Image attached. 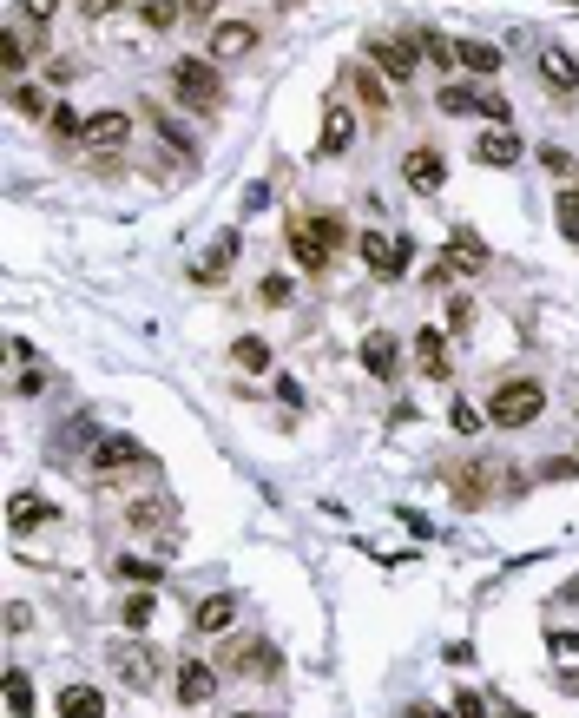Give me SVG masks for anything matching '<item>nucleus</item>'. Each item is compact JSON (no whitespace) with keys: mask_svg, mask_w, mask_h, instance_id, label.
<instances>
[{"mask_svg":"<svg viewBox=\"0 0 579 718\" xmlns=\"http://www.w3.org/2000/svg\"><path fill=\"white\" fill-rule=\"evenodd\" d=\"M560 231L579 244V198H573V192H560Z\"/></svg>","mask_w":579,"mask_h":718,"instance_id":"58836bf2","label":"nucleus"},{"mask_svg":"<svg viewBox=\"0 0 579 718\" xmlns=\"http://www.w3.org/2000/svg\"><path fill=\"white\" fill-rule=\"evenodd\" d=\"M132 7H145V0H132Z\"/></svg>","mask_w":579,"mask_h":718,"instance_id":"de8ad7c7","label":"nucleus"},{"mask_svg":"<svg viewBox=\"0 0 579 718\" xmlns=\"http://www.w3.org/2000/svg\"><path fill=\"white\" fill-rule=\"evenodd\" d=\"M126 468H145V448L132 435H106L93 448V475H126Z\"/></svg>","mask_w":579,"mask_h":718,"instance_id":"6e6552de","label":"nucleus"},{"mask_svg":"<svg viewBox=\"0 0 579 718\" xmlns=\"http://www.w3.org/2000/svg\"><path fill=\"white\" fill-rule=\"evenodd\" d=\"M415 356H422V369H428V376H448V343H441V330H422V336H415Z\"/></svg>","mask_w":579,"mask_h":718,"instance_id":"412c9836","label":"nucleus"},{"mask_svg":"<svg viewBox=\"0 0 579 718\" xmlns=\"http://www.w3.org/2000/svg\"><path fill=\"white\" fill-rule=\"evenodd\" d=\"M474 112H481L487 126H507V119H514V106H507L501 93H481V99H474Z\"/></svg>","mask_w":579,"mask_h":718,"instance_id":"c756f323","label":"nucleus"},{"mask_svg":"<svg viewBox=\"0 0 579 718\" xmlns=\"http://www.w3.org/2000/svg\"><path fill=\"white\" fill-rule=\"evenodd\" d=\"M231 356H237V369H251V376H264V369H270V343H257V336H244Z\"/></svg>","mask_w":579,"mask_h":718,"instance_id":"a878e982","label":"nucleus"},{"mask_svg":"<svg viewBox=\"0 0 579 718\" xmlns=\"http://www.w3.org/2000/svg\"><path fill=\"white\" fill-rule=\"evenodd\" d=\"M14 112L40 119V112H53V106H47V93H33V86H14Z\"/></svg>","mask_w":579,"mask_h":718,"instance_id":"c9c22d12","label":"nucleus"},{"mask_svg":"<svg viewBox=\"0 0 579 718\" xmlns=\"http://www.w3.org/2000/svg\"><path fill=\"white\" fill-rule=\"evenodd\" d=\"M402 178L415 185V192H441V185H448V159H441L435 145H415V152L402 159Z\"/></svg>","mask_w":579,"mask_h":718,"instance_id":"0eeeda50","label":"nucleus"},{"mask_svg":"<svg viewBox=\"0 0 579 718\" xmlns=\"http://www.w3.org/2000/svg\"><path fill=\"white\" fill-rule=\"evenodd\" d=\"M152 126H158V132H165V139H172V145H178V152H198V139H191V132H185V126H178L172 112H152Z\"/></svg>","mask_w":579,"mask_h":718,"instance_id":"7c9ffc66","label":"nucleus"},{"mask_svg":"<svg viewBox=\"0 0 579 718\" xmlns=\"http://www.w3.org/2000/svg\"><path fill=\"white\" fill-rule=\"evenodd\" d=\"M47 119H53V132H60V139H86V119H79L73 106H53Z\"/></svg>","mask_w":579,"mask_h":718,"instance_id":"2f4dec72","label":"nucleus"},{"mask_svg":"<svg viewBox=\"0 0 579 718\" xmlns=\"http://www.w3.org/2000/svg\"><path fill=\"white\" fill-rule=\"evenodd\" d=\"M0 66H7V80H20V66H27V47H20V33L0 40Z\"/></svg>","mask_w":579,"mask_h":718,"instance_id":"72a5a7b5","label":"nucleus"},{"mask_svg":"<svg viewBox=\"0 0 579 718\" xmlns=\"http://www.w3.org/2000/svg\"><path fill=\"white\" fill-rule=\"evenodd\" d=\"M290 297V277H264V304H283Z\"/></svg>","mask_w":579,"mask_h":718,"instance_id":"79ce46f5","label":"nucleus"},{"mask_svg":"<svg viewBox=\"0 0 579 718\" xmlns=\"http://www.w3.org/2000/svg\"><path fill=\"white\" fill-rule=\"evenodd\" d=\"M231 264H237V231H218V238H211V251L198 257V284H224V277H231Z\"/></svg>","mask_w":579,"mask_h":718,"instance_id":"ddd939ff","label":"nucleus"},{"mask_svg":"<svg viewBox=\"0 0 579 718\" xmlns=\"http://www.w3.org/2000/svg\"><path fill=\"white\" fill-rule=\"evenodd\" d=\"M53 7H60V0H27V14H33V20H53Z\"/></svg>","mask_w":579,"mask_h":718,"instance_id":"c03bdc74","label":"nucleus"},{"mask_svg":"<svg viewBox=\"0 0 579 718\" xmlns=\"http://www.w3.org/2000/svg\"><path fill=\"white\" fill-rule=\"evenodd\" d=\"M454 718H487V699L461 686V692H454Z\"/></svg>","mask_w":579,"mask_h":718,"instance_id":"4c0bfd02","label":"nucleus"},{"mask_svg":"<svg viewBox=\"0 0 579 718\" xmlns=\"http://www.w3.org/2000/svg\"><path fill=\"white\" fill-rule=\"evenodd\" d=\"M408 718H448V712H435V705H415V712H408Z\"/></svg>","mask_w":579,"mask_h":718,"instance_id":"49530a36","label":"nucleus"},{"mask_svg":"<svg viewBox=\"0 0 579 718\" xmlns=\"http://www.w3.org/2000/svg\"><path fill=\"white\" fill-rule=\"evenodd\" d=\"M7 712H14V718L33 712V679H27V672H7Z\"/></svg>","mask_w":579,"mask_h":718,"instance_id":"bb28decb","label":"nucleus"},{"mask_svg":"<svg viewBox=\"0 0 579 718\" xmlns=\"http://www.w3.org/2000/svg\"><path fill=\"white\" fill-rule=\"evenodd\" d=\"M172 692H178V705H204L211 692H218V672L204 666V659H185V666H178V679H172Z\"/></svg>","mask_w":579,"mask_h":718,"instance_id":"f8f14e48","label":"nucleus"},{"mask_svg":"<svg viewBox=\"0 0 579 718\" xmlns=\"http://www.w3.org/2000/svg\"><path fill=\"white\" fill-rule=\"evenodd\" d=\"M540 165H547V172H573V159H566L560 145H540Z\"/></svg>","mask_w":579,"mask_h":718,"instance_id":"a19ab883","label":"nucleus"},{"mask_svg":"<svg viewBox=\"0 0 579 718\" xmlns=\"http://www.w3.org/2000/svg\"><path fill=\"white\" fill-rule=\"evenodd\" d=\"M178 7H185V0H145L139 14H145V27H172V20H178Z\"/></svg>","mask_w":579,"mask_h":718,"instance_id":"473e14b6","label":"nucleus"},{"mask_svg":"<svg viewBox=\"0 0 579 718\" xmlns=\"http://www.w3.org/2000/svg\"><path fill=\"white\" fill-rule=\"evenodd\" d=\"M336 251H343V218H290V257H297V271H329Z\"/></svg>","mask_w":579,"mask_h":718,"instance_id":"f257e3e1","label":"nucleus"},{"mask_svg":"<svg viewBox=\"0 0 579 718\" xmlns=\"http://www.w3.org/2000/svg\"><path fill=\"white\" fill-rule=\"evenodd\" d=\"M573 198H579V185H573Z\"/></svg>","mask_w":579,"mask_h":718,"instance_id":"8fccbe9b","label":"nucleus"},{"mask_svg":"<svg viewBox=\"0 0 579 718\" xmlns=\"http://www.w3.org/2000/svg\"><path fill=\"white\" fill-rule=\"evenodd\" d=\"M152 607H158L152 593H132L126 607H119V626H126V633H145V626H152Z\"/></svg>","mask_w":579,"mask_h":718,"instance_id":"393cba45","label":"nucleus"},{"mask_svg":"<svg viewBox=\"0 0 579 718\" xmlns=\"http://www.w3.org/2000/svg\"><path fill=\"white\" fill-rule=\"evenodd\" d=\"M132 139V112H119V106H106V112H93V119H86V145H126Z\"/></svg>","mask_w":579,"mask_h":718,"instance_id":"2eb2a0df","label":"nucleus"},{"mask_svg":"<svg viewBox=\"0 0 579 718\" xmlns=\"http://www.w3.org/2000/svg\"><path fill=\"white\" fill-rule=\"evenodd\" d=\"M349 139H356V112H349V99H329L323 106V132H316V159H343Z\"/></svg>","mask_w":579,"mask_h":718,"instance_id":"423d86ee","label":"nucleus"},{"mask_svg":"<svg viewBox=\"0 0 579 718\" xmlns=\"http://www.w3.org/2000/svg\"><path fill=\"white\" fill-rule=\"evenodd\" d=\"M566 7H579V0H566Z\"/></svg>","mask_w":579,"mask_h":718,"instance_id":"09e8293b","label":"nucleus"},{"mask_svg":"<svg viewBox=\"0 0 579 718\" xmlns=\"http://www.w3.org/2000/svg\"><path fill=\"white\" fill-rule=\"evenodd\" d=\"M231 620H237V593H211V600H198V613H191L198 633H231Z\"/></svg>","mask_w":579,"mask_h":718,"instance_id":"f3484780","label":"nucleus"},{"mask_svg":"<svg viewBox=\"0 0 579 718\" xmlns=\"http://www.w3.org/2000/svg\"><path fill=\"white\" fill-rule=\"evenodd\" d=\"M119 580H132V587H158V560L126 554V560H119Z\"/></svg>","mask_w":579,"mask_h":718,"instance_id":"cd10ccee","label":"nucleus"},{"mask_svg":"<svg viewBox=\"0 0 579 718\" xmlns=\"http://www.w3.org/2000/svg\"><path fill=\"white\" fill-rule=\"evenodd\" d=\"M487 264V244L474 238V231H454L448 238V271H481Z\"/></svg>","mask_w":579,"mask_h":718,"instance_id":"6ab92c4d","label":"nucleus"},{"mask_svg":"<svg viewBox=\"0 0 579 718\" xmlns=\"http://www.w3.org/2000/svg\"><path fill=\"white\" fill-rule=\"evenodd\" d=\"M112 7H119V0H79V14H86V20H106Z\"/></svg>","mask_w":579,"mask_h":718,"instance_id":"37998d69","label":"nucleus"},{"mask_svg":"<svg viewBox=\"0 0 579 718\" xmlns=\"http://www.w3.org/2000/svg\"><path fill=\"white\" fill-rule=\"evenodd\" d=\"M356 93L369 112H389V86H382V73H369V66H356Z\"/></svg>","mask_w":579,"mask_h":718,"instance_id":"b1692460","label":"nucleus"},{"mask_svg":"<svg viewBox=\"0 0 579 718\" xmlns=\"http://www.w3.org/2000/svg\"><path fill=\"white\" fill-rule=\"evenodd\" d=\"M395 336L389 330H369L362 336V369H369V376H376V383H395Z\"/></svg>","mask_w":579,"mask_h":718,"instance_id":"4468645a","label":"nucleus"},{"mask_svg":"<svg viewBox=\"0 0 579 718\" xmlns=\"http://www.w3.org/2000/svg\"><path fill=\"white\" fill-rule=\"evenodd\" d=\"M461 66H468V73H501V47H487V40H461Z\"/></svg>","mask_w":579,"mask_h":718,"instance_id":"4be33fe9","label":"nucleus"},{"mask_svg":"<svg viewBox=\"0 0 579 718\" xmlns=\"http://www.w3.org/2000/svg\"><path fill=\"white\" fill-rule=\"evenodd\" d=\"M547 646H553L560 659H579V633H547Z\"/></svg>","mask_w":579,"mask_h":718,"instance_id":"ea45409f","label":"nucleus"},{"mask_svg":"<svg viewBox=\"0 0 579 718\" xmlns=\"http://www.w3.org/2000/svg\"><path fill=\"white\" fill-rule=\"evenodd\" d=\"M533 66H540V80H547L553 93H566V99L579 93V60L566 47H540V60H533Z\"/></svg>","mask_w":579,"mask_h":718,"instance_id":"1a4fd4ad","label":"nucleus"},{"mask_svg":"<svg viewBox=\"0 0 579 718\" xmlns=\"http://www.w3.org/2000/svg\"><path fill=\"white\" fill-rule=\"evenodd\" d=\"M40 521H53V501L27 495V488H20V495H7V527H14V534H27V527H40Z\"/></svg>","mask_w":579,"mask_h":718,"instance_id":"a211bd4d","label":"nucleus"},{"mask_svg":"<svg viewBox=\"0 0 579 718\" xmlns=\"http://www.w3.org/2000/svg\"><path fill=\"white\" fill-rule=\"evenodd\" d=\"M448 429H454V435H481V429H487V409H474L468 396H454V409H448Z\"/></svg>","mask_w":579,"mask_h":718,"instance_id":"5701e85b","label":"nucleus"},{"mask_svg":"<svg viewBox=\"0 0 579 718\" xmlns=\"http://www.w3.org/2000/svg\"><path fill=\"white\" fill-rule=\"evenodd\" d=\"M474 99H481V93H474V86H441V93H435V106L448 112V119H461V112H468Z\"/></svg>","mask_w":579,"mask_h":718,"instance_id":"c85d7f7f","label":"nucleus"},{"mask_svg":"<svg viewBox=\"0 0 579 718\" xmlns=\"http://www.w3.org/2000/svg\"><path fill=\"white\" fill-rule=\"evenodd\" d=\"M60 718H106L99 686H66V692H60Z\"/></svg>","mask_w":579,"mask_h":718,"instance_id":"aec40b11","label":"nucleus"},{"mask_svg":"<svg viewBox=\"0 0 579 718\" xmlns=\"http://www.w3.org/2000/svg\"><path fill=\"white\" fill-rule=\"evenodd\" d=\"M185 14H218V0H185Z\"/></svg>","mask_w":579,"mask_h":718,"instance_id":"a18cd8bd","label":"nucleus"},{"mask_svg":"<svg viewBox=\"0 0 579 718\" xmlns=\"http://www.w3.org/2000/svg\"><path fill=\"white\" fill-rule=\"evenodd\" d=\"M540 415H547V389L540 383H501L494 389V402H487V422H501V429H533V422H540Z\"/></svg>","mask_w":579,"mask_h":718,"instance_id":"f03ea898","label":"nucleus"},{"mask_svg":"<svg viewBox=\"0 0 579 718\" xmlns=\"http://www.w3.org/2000/svg\"><path fill=\"white\" fill-rule=\"evenodd\" d=\"M408 257H415V244H408V238H382V231H362V264H369L382 284H395V277L408 271Z\"/></svg>","mask_w":579,"mask_h":718,"instance_id":"39448f33","label":"nucleus"},{"mask_svg":"<svg viewBox=\"0 0 579 718\" xmlns=\"http://www.w3.org/2000/svg\"><path fill=\"white\" fill-rule=\"evenodd\" d=\"M106 666L119 672L132 692H145V686H158V679H165V659H158V646H145V639H119V646L106 653Z\"/></svg>","mask_w":579,"mask_h":718,"instance_id":"7ed1b4c3","label":"nucleus"},{"mask_svg":"<svg viewBox=\"0 0 579 718\" xmlns=\"http://www.w3.org/2000/svg\"><path fill=\"white\" fill-rule=\"evenodd\" d=\"M172 93L185 99L191 112H204V106H218V99H224V80H218V66H211V60H198V53H191V60L172 66Z\"/></svg>","mask_w":579,"mask_h":718,"instance_id":"20e7f679","label":"nucleus"},{"mask_svg":"<svg viewBox=\"0 0 579 718\" xmlns=\"http://www.w3.org/2000/svg\"><path fill=\"white\" fill-rule=\"evenodd\" d=\"M422 47H428V60H435V66H454V60H461V47H448L441 33H422Z\"/></svg>","mask_w":579,"mask_h":718,"instance_id":"e433bc0d","label":"nucleus"},{"mask_svg":"<svg viewBox=\"0 0 579 718\" xmlns=\"http://www.w3.org/2000/svg\"><path fill=\"white\" fill-rule=\"evenodd\" d=\"M369 66L389 73V80H415V53H408L402 40H369Z\"/></svg>","mask_w":579,"mask_h":718,"instance_id":"dca6fc26","label":"nucleus"},{"mask_svg":"<svg viewBox=\"0 0 579 718\" xmlns=\"http://www.w3.org/2000/svg\"><path fill=\"white\" fill-rule=\"evenodd\" d=\"M448 330H454V336L474 330V304H468V297H448Z\"/></svg>","mask_w":579,"mask_h":718,"instance_id":"f704fd0d","label":"nucleus"},{"mask_svg":"<svg viewBox=\"0 0 579 718\" xmlns=\"http://www.w3.org/2000/svg\"><path fill=\"white\" fill-rule=\"evenodd\" d=\"M474 159L494 165V172H507V165H520V139H514L507 126H487L481 139H474Z\"/></svg>","mask_w":579,"mask_h":718,"instance_id":"9b49d317","label":"nucleus"},{"mask_svg":"<svg viewBox=\"0 0 579 718\" xmlns=\"http://www.w3.org/2000/svg\"><path fill=\"white\" fill-rule=\"evenodd\" d=\"M251 47H257L251 20H218V27H211V60H244Z\"/></svg>","mask_w":579,"mask_h":718,"instance_id":"9d476101","label":"nucleus"}]
</instances>
